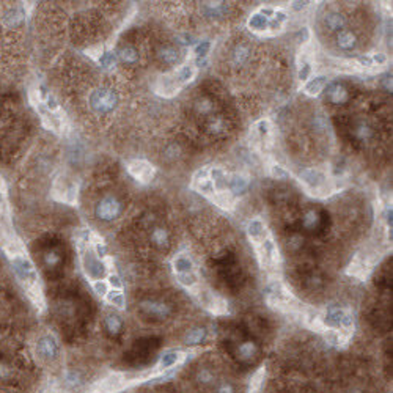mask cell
I'll list each match as a JSON object with an SVG mask.
<instances>
[{
  "instance_id": "6da1fadb",
  "label": "cell",
  "mask_w": 393,
  "mask_h": 393,
  "mask_svg": "<svg viewBox=\"0 0 393 393\" xmlns=\"http://www.w3.org/2000/svg\"><path fill=\"white\" fill-rule=\"evenodd\" d=\"M10 263L19 285L22 286V290L25 291L27 297L35 304V307L43 308L44 297H43L41 282H39V275H38L35 264H33V261L29 258V255L24 252H16L13 253V255H10Z\"/></svg>"
},
{
  "instance_id": "7a4b0ae2",
  "label": "cell",
  "mask_w": 393,
  "mask_h": 393,
  "mask_svg": "<svg viewBox=\"0 0 393 393\" xmlns=\"http://www.w3.org/2000/svg\"><path fill=\"white\" fill-rule=\"evenodd\" d=\"M0 245L8 253V256L16 252H21V244L13 228V214L8 200V189L5 179L0 175Z\"/></svg>"
},
{
  "instance_id": "3957f363",
  "label": "cell",
  "mask_w": 393,
  "mask_h": 393,
  "mask_svg": "<svg viewBox=\"0 0 393 393\" xmlns=\"http://www.w3.org/2000/svg\"><path fill=\"white\" fill-rule=\"evenodd\" d=\"M90 107L96 113H110L118 107L120 98L113 90L110 88H96L90 93L88 98Z\"/></svg>"
},
{
  "instance_id": "277c9868",
  "label": "cell",
  "mask_w": 393,
  "mask_h": 393,
  "mask_svg": "<svg viewBox=\"0 0 393 393\" xmlns=\"http://www.w3.org/2000/svg\"><path fill=\"white\" fill-rule=\"evenodd\" d=\"M35 356L41 363H54L60 356V346L54 335L46 334L35 343Z\"/></svg>"
},
{
  "instance_id": "5b68a950",
  "label": "cell",
  "mask_w": 393,
  "mask_h": 393,
  "mask_svg": "<svg viewBox=\"0 0 393 393\" xmlns=\"http://www.w3.org/2000/svg\"><path fill=\"white\" fill-rule=\"evenodd\" d=\"M82 266H84V271H85V275L91 278V280H103L107 274V268H105V264L101 261V258H99L95 250L93 249H86L82 255Z\"/></svg>"
},
{
  "instance_id": "8992f818",
  "label": "cell",
  "mask_w": 393,
  "mask_h": 393,
  "mask_svg": "<svg viewBox=\"0 0 393 393\" xmlns=\"http://www.w3.org/2000/svg\"><path fill=\"white\" fill-rule=\"evenodd\" d=\"M121 202L115 197H104L101 202L96 205V217L99 221L104 222H110L113 219H117L120 214H121Z\"/></svg>"
},
{
  "instance_id": "52a82bcc",
  "label": "cell",
  "mask_w": 393,
  "mask_h": 393,
  "mask_svg": "<svg viewBox=\"0 0 393 393\" xmlns=\"http://www.w3.org/2000/svg\"><path fill=\"white\" fill-rule=\"evenodd\" d=\"M324 323L329 327H343V329H351L352 327V316L348 311L340 308V307H330L325 311Z\"/></svg>"
},
{
  "instance_id": "ba28073f",
  "label": "cell",
  "mask_w": 393,
  "mask_h": 393,
  "mask_svg": "<svg viewBox=\"0 0 393 393\" xmlns=\"http://www.w3.org/2000/svg\"><path fill=\"white\" fill-rule=\"evenodd\" d=\"M126 384H128V381L120 375H110L109 377L103 379V381H98L96 384H93L91 392L93 393H115L124 389Z\"/></svg>"
},
{
  "instance_id": "9c48e42d",
  "label": "cell",
  "mask_w": 393,
  "mask_h": 393,
  "mask_svg": "<svg viewBox=\"0 0 393 393\" xmlns=\"http://www.w3.org/2000/svg\"><path fill=\"white\" fill-rule=\"evenodd\" d=\"M128 170L136 179H140V181H143V183L150 181V179L154 176V167H153L150 162L142 161V159H137V161L129 162Z\"/></svg>"
},
{
  "instance_id": "30bf717a",
  "label": "cell",
  "mask_w": 393,
  "mask_h": 393,
  "mask_svg": "<svg viewBox=\"0 0 393 393\" xmlns=\"http://www.w3.org/2000/svg\"><path fill=\"white\" fill-rule=\"evenodd\" d=\"M140 308H142L148 316L157 318V319L169 318V316H170V313H171L170 305H169V304H165V302H161V301H143V302L140 304Z\"/></svg>"
},
{
  "instance_id": "8fae6325",
  "label": "cell",
  "mask_w": 393,
  "mask_h": 393,
  "mask_svg": "<svg viewBox=\"0 0 393 393\" xmlns=\"http://www.w3.org/2000/svg\"><path fill=\"white\" fill-rule=\"evenodd\" d=\"M181 359H183V354L179 351H169V352H165V354H162L161 359H159L157 368L161 371L169 370V368H171V366H175L181 362Z\"/></svg>"
},
{
  "instance_id": "7c38bea8",
  "label": "cell",
  "mask_w": 393,
  "mask_h": 393,
  "mask_svg": "<svg viewBox=\"0 0 393 393\" xmlns=\"http://www.w3.org/2000/svg\"><path fill=\"white\" fill-rule=\"evenodd\" d=\"M258 354V346L256 343L253 342H244L239 344L238 348V357L244 362H249L252 359H255V356Z\"/></svg>"
},
{
  "instance_id": "4fadbf2b",
  "label": "cell",
  "mask_w": 393,
  "mask_h": 393,
  "mask_svg": "<svg viewBox=\"0 0 393 393\" xmlns=\"http://www.w3.org/2000/svg\"><path fill=\"white\" fill-rule=\"evenodd\" d=\"M337 43L343 51H352L357 46V38L349 30H342L337 36Z\"/></svg>"
},
{
  "instance_id": "5bb4252c",
  "label": "cell",
  "mask_w": 393,
  "mask_h": 393,
  "mask_svg": "<svg viewBox=\"0 0 393 393\" xmlns=\"http://www.w3.org/2000/svg\"><path fill=\"white\" fill-rule=\"evenodd\" d=\"M173 271L176 272V275L179 274H188V272H194V263L192 259L186 255H179L173 259Z\"/></svg>"
},
{
  "instance_id": "9a60e30c",
  "label": "cell",
  "mask_w": 393,
  "mask_h": 393,
  "mask_svg": "<svg viewBox=\"0 0 393 393\" xmlns=\"http://www.w3.org/2000/svg\"><path fill=\"white\" fill-rule=\"evenodd\" d=\"M329 98H330V101L334 103V104H343L348 101V91H346V88L343 85H340V84H332L329 86Z\"/></svg>"
},
{
  "instance_id": "2e32d148",
  "label": "cell",
  "mask_w": 393,
  "mask_h": 393,
  "mask_svg": "<svg viewBox=\"0 0 393 393\" xmlns=\"http://www.w3.org/2000/svg\"><path fill=\"white\" fill-rule=\"evenodd\" d=\"M302 225L305 230L308 231H315L319 228V225H321V216H319V212L315 211V209H310L305 212V216L302 219Z\"/></svg>"
},
{
  "instance_id": "e0dca14e",
  "label": "cell",
  "mask_w": 393,
  "mask_h": 393,
  "mask_svg": "<svg viewBox=\"0 0 393 393\" xmlns=\"http://www.w3.org/2000/svg\"><path fill=\"white\" fill-rule=\"evenodd\" d=\"M226 10H228V6H226L223 2H206L203 5V13L206 16L209 17H219V16H223Z\"/></svg>"
},
{
  "instance_id": "ac0fdd59",
  "label": "cell",
  "mask_w": 393,
  "mask_h": 393,
  "mask_svg": "<svg viewBox=\"0 0 393 393\" xmlns=\"http://www.w3.org/2000/svg\"><path fill=\"white\" fill-rule=\"evenodd\" d=\"M157 55H159V58H161L164 63L175 65L178 60H179V51L176 48H173V46H164V48L159 49Z\"/></svg>"
},
{
  "instance_id": "d6986e66",
  "label": "cell",
  "mask_w": 393,
  "mask_h": 393,
  "mask_svg": "<svg viewBox=\"0 0 393 393\" xmlns=\"http://www.w3.org/2000/svg\"><path fill=\"white\" fill-rule=\"evenodd\" d=\"M354 136L360 142H368L370 138L373 137L371 126L366 123V121H362V120H360V121H357L356 126H354Z\"/></svg>"
},
{
  "instance_id": "ffe728a7",
  "label": "cell",
  "mask_w": 393,
  "mask_h": 393,
  "mask_svg": "<svg viewBox=\"0 0 393 393\" xmlns=\"http://www.w3.org/2000/svg\"><path fill=\"white\" fill-rule=\"evenodd\" d=\"M301 178L304 179V183H307L310 188H318L319 184H323L324 181V176L319 173L318 170H313V169H308V170H304L301 173Z\"/></svg>"
},
{
  "instance_id": "44dd1931",
  "label": "cell",
  "mask_w": 393,
  "mask_h": 393,
  "mask_svg": "<svg viewBox=\"0 0 393 393\" xmlns=\"http://www.w3.org/2000/svg\"><path fill=\"white\" fill-rule=\"evenodd\" d=\"M325 25H327L332 32H340L346 25V19L343 15H340V13H329V15L325 16Z\"/></svg>"
},
{
  "instance_id": "7402d4cb",
  "label": "cell",
  "mask_w": 393,
  "mask_h": 393,
  "mask_svg": "<svg viewBox=\"0 0 393 393\" xmlns=\"http://www.w3.org/2000/svg\"><path fill=\"white\" fill-rule=\"evenodd\" d=\"M206 129H208L209 134H222V132L226 131V121L225 118L222 117H211L208 120V123H206Z\"/></svg>"
},
{
  "instance_id": "603a6c76",
  "label": "cell",
  "mask_w": 393,
  "mask_h": 393,
  "mask_svg": "<svg viewBox=\"0 0 393 393\" xmlns=\"http://www.w3.org/2000/svg\"><path fill=\"white\" fill-rule=\"evenodd\" d=\"M247 186H249V179L244 175H233L230 179V189H231L233 194H236V195L245 192Z\"/></svg>"
},
{
  "instance_id": "cb8c5ba5",
  "label": "cell",
  "mask_w": 393,
  "mask_h": 393,
  "mask_svg": "<svg viewBox=\"0 0 393 393\" xmlns=\"http://www.w3.org/2000/svg\"><path fill=\"white\" fill-rule=\"evenodd\" d=\"M264 376H266V368H264V366H261V368H259L250 379L249 393H258L259 390H261L263 384H264Z\"/></svg>"
},
{
  "instance_id": "d4e9b609",
  "label": "cell",
  "mask_w": 393,
  "mask_h": 393,
  "mask_svg": "<svg viewBox=\"0 0 393 393\" xmlns=\"http://www.w3.org/2000/svg\"><path fill=\"white\" fill-rule=\"evenodd\" d=\"M105 329L109 330L110 335H118L123 330V321L117 315H107L105 316Z\"/></svg>"
},
{
  "instance_id": "484cf974",
  "label": "cell",
  "mask_w": 393,
  "mask_h": 393,
  "mask_svg": "<svg viewBox=\"0 0 393 393\" xmlns=\"http://www.w3.org/2000/svg\"><path fill=\"white\" fill-rule=\"evenodd\" d=\"M324 86H325V77L319 76V77H315L313 81H310L307 85H305V91H307V95H310V96H316V95H319V93L323 91Z\"/></svg>"
},
{
  "instance_id": "4316f807",
  "label": "cell",
  "mask_w": 393,
  "mask_h": 393,
  "mask_svg": "<svg viewBox=\"0 0 393 393\" xmlns=\"http://www.w3.org/2000/svg\"><path fill=\"white\" fill-rule=\"evenodd\" d=\"M118 55L124 63L134 65V63H137V60H138V51L136 48H132V46H124V48L120 49Z\"/></svg>"
},
{
  "instance_id": "83f0119b",
  "label": "cell",
  "mask_w": 393,
  "mask_h": 393,
  "mask_svg": "<svg viewBox=\"0 0 393 393\" xmlns=\"http://www.w3.org/2000/svg\"><path fill=\"white\" fill-rule=\"evenodd\" d=\"M151 241L154 242L157 247H167V245H169V233H167V230L161 228V226L154 228L151 233Z\"/></svg>"
},
{
  "instance_id": "f1b7e54d",
  "label": "cell",
  "mask_w": 393,
  "mask_h": 393,
  "mask_svg": "<svg viewBox=\"0 0 393 393\" xmlns=\"http://www.w3.org/2000/svg\"><path fill=\"white\" fill-rule=\"evenodd\" d=\"M247 233H249V236L253 239V241H259V239H261L263 235H264L263 222L258 221V219H253V221L249 223V226H247Z\"/></svg>"
},
{
  "instance_id": "f546056e",
  "label": "cell",
  "mask_w": 393,
  "mask_h": 393,
  "mask_svg": "<svg viewBox=\"0 0 393 393\" xmlns=\"http://www.w3.org/2000/svg\"><path fill=\"white\" fill-rule=\"evenodd\" d=\"M250 57V48L247 44H239L233 51V60H235L236 65H242L247 62V58Z\"/></svg>"
},
{
  "instance_id": "4dcf8cb0",
  "label": "cell",
  "mask_w": 393,
  "mask_h": 393,
  "mask_svg": "<svg viewBox=\"0 0 393 393\" xmlns=\"http://www.w3.org/2000/svg\"><path fill=\"white\" fill-rule=\"evenodd\" d=\"M206 338V330L203 327H197L189 330V334L184 337V342L188 344H200Z\"/></svg>"
},
{
  "instance_id": "1f68e13d",
  "label": "cell",
  "mask_w": 393,
  "mask_h": 393,
  "mask_svg": "<svg viewBox=\"0 0 393 393\" xmlns=\"http://www.w3.org/2000/svg\"><path fill=\"white\" fill-rule=\"evenodd\" d=\"M195 109L200 115H211L212 110H214V103H212V99L203 96L195 103Z\"/></svg>"
},
{
  "instance_id": "d6a6232c",
  "label": "cell",
  "mask_w": 393,
  "mask_h": 393,
  "mask_svg": "<svg viewBox=\"0 0 393 393\" xmlns=\"http://www.w3.org/2000/svg\"><path fill=\"white\" fill-rule=\"evenodd\" d=\"M105 299L115 305L117 308H124V294L121 290H110L107 294H105Z\"/></svg>"
},
{
  "instance_id": "836d02e7",
  "label": "cell",
  "mask_w": 393,
  "mask_h": 393,
  "mask_svg": "<svg viewBox=\"0 0 393 393\" xmlns=\"http://www.w3.org/2000/svg\"><path fill=\"white\" fill-rule=\"evenodd\" d=\"M249 25H250V29H253V30H264L266 27H268V17L259 15V13H256V15H253L249 19Z\"/></svg>"
},
{
  "instance_id": "e575fe53",
  "label": "cell",
  "mask_w": 393,
  "mask_h": 393,
  "mask_svg": "<svg viewBox=\"0 0 393 393\" xmlns=\"http://www.w3.org/2000/svg\"><path fill=\"white\" fill-rule=\"evenodd\" d=\"M22 21H24V15L19 10H13L5 16V24L8 25V27H17Z\"/></svg>"
},
{
  "instance_id": "d590c367",
  "label": "cell",
  "mask_w": 393,
  "mask_h": 393,
  "mask_svg": "<svg viewBox=\"0 0 393 393\" xmlns=\"http://www.w3.org/2000/svg\"><path fill=\"white\" fill-rule=\"evenodd\" d=\"M60 261H62V256H60L58 250L52 249V250H48L44 253V263L48 268H55V266L60 264Z\"/></svg>"
},
{
  "instance_id": "8d00e7d4",
  "label": "cell",
  "mask_w": 393,
  "mask_h": 393,
  "mask_svg": "<svg viewBox=\"0 0 393 393\" xmlns=\"http://www.w3.org/2000/svg\"><path fill=\"white\" fill-rule=\"evenodd\" d=\"M197 379H198V381L202 382L203 385H208V384H212V382H214L216 376H214V373H212L209 368H202V370L198 371Z\"/></svg>"
},
{
  "instance_id": "74e56055",
  "label": "cell",
  "mask_w": 393,
  "mask_h": 393,
  "mask_svg": "<svg viewBox=\"0 0 393 393\" xmlns=\"http://www.w3.org/2000/svg\"><path fill=\"white\" fill-rule=\"evenodd\" d=\"M194 74H195V71L192 66H183V68L178 71V82H181V84L189 82V81H192Z\"/></svg>"
},
{
  "instance_id": "f35d334b",
  "label": "cell",
  "mask_w": 393,
  "mask_h": 393,
  "mask_svg": "<svg viewBox=\"0 0 393 393\" xmlns=\"http://www.w3.org/2000/svg\"><path fill=\"white\" fill-rule=\"evenodd\" d=\"M178 278V282L184 285V286H194L197 283V275L194 274V272H188V274H179L176 275Z\"/></svg>"
},
{
  "instance_id": "ab89813d",
  "label": "cell",
  "mask_w": 393,
  "mask_h": 393,
  "mask_svg": "<svg viewBox=\"0 0 393 393\" xmlns=\"http://www.w3.org/2000/svg\"><path fill=\"white\" fill-rule=\"evenodd\" d=\"M212 183H214V186H216L217 189H223L225 188V186H226V179H225V175H223L222 170L216 169L214 171H212Z\"/></svg>"
},
{
  "instance_id": "60d3db41",
  "label": "cell",
  "mask_w": 393,
  "mask_h": 393,
  "mask_svg": "<svg viewBox=\"0 0 393 393\" xmlns=\"http://www.w3.org/2000/svg\"><path fill=\"white\" fill-rule=\"evenodd\" d=\"M117 62V57L115 54H112V52H105L101 57H99V65L103 66V68H112L113 65Z\"/></svg>"
},
{
  "instance_id": "b9f144b4",
  "label": "cell",
  "mask_w": 393,
  "mask_h": 393,
  "mask_svg": "<svg viewBox=\"0 0 393 393\" xmlns=\"http://www.w3.org/2000/svg\"><path fill=\"white\" fill-rule=\"evenodd\" d=\"M93 290H95V292L98 296L105 297V294L109 292V283L104 282V280H98V282L93 283Z\"/></svg>"
},
{
  "instance_id": "7bdbcfd3",
  "label": "cell",
  "mask_w": 393,
  "mask_h": 393,
  "mask_svg": "<svg viewBox=\"0 0 393 393\" xmlns=\"http://www.w3.org/2000/svg\"><path fill=\"white\" fill-rule=\"evenodd\" d=\"M107 283L112 286V290H121V288H123L121 280H120V277L115 275V274H110V275H109V282H107Z\"/></svg>"
},
{
  "instance_id": "ee69618b",
  "label": "cell",
  "mask_w": 393,
  "mask_h": 393,
  "mask_svg": "<svg viewBox=\"0 0 393 393\" xmlns=\"http://www.w3.org/2000/svg\"><path fill=\"white\" fill-rule=\"evenodd\" d=\"M208 51H209V43H208V41H205V43H202V44H198V46H197L195 54L198 55V58H202V57H205L206 54H208Z\"/></svg>"
},
{
  "instance_id": "f6af8a7d",
  "label": "cell",
  "mask_w": 393,
  "mask_h": 393,
  "mask_svg": "<svg viewBox=\"0 0 393 393\" xmlns=\"http://www.w3.org/2000/svg\"><path fill=\"white\" fill-rule=\"evenodd\" d=\"M217 393H235V387L231 384H221L217 387Z\"/></svg>"
},
{
  "instance_id": "bcb514c9",
  "label": "cell",
  "mask_w": 393,
  "mask_h": 393,
  "mask_svg": "<svg viewBox=\"0 0 393 393\" xmlns=\"http://www.w3.org/2000/svg\"><path fill=\"white\" fill-rule=\"evenodd\" d=\"M308 74H310V65H304L301 71H299V77H301L302 81H305V79L308 77Z\"/></svg>"
},
{
  "instance_id": "7dc6e473",
  "label": "cell",
  "mask_w": 393,
  "mask_h": 393,
  "mask_svg": "<svg viewBox=\"0 0 393 393\" xmlns=\"http://www.w3.org/2000/svg\"><path fill=\"white\" fill-rule=\"evenodd\" d=\"M272 175L277 176V178H286V171H283L280 167H274L272 169Z\"/></svg>"
},
{
  "instance_id": "c3c4849f",
  "label": "cell",
  "mask_w": 393,
  "mask_h": 393,
  "mask_svg": "<svg viewBox=\"0 0 393 393\" xmlns=\"http://www.w3.org/2000/svg\"><path fill=\"white\" fill-rule=\"evenodd\" d=\"M375 60H376V62H384V57H382V55H379V57L376 55V57H375Z\"/></svg>"
},
{
  "instance_id": "681fc988",
  "label": "cell",
  "mask_w": 393,
  "mask_h": 393,
  "mask_svg": "<svg viewBox=\"0 0 393 393\" xmlns=\"http://www.w3.org/2000/svg\"><path fill=\"white\" fill-rule=\"evenodd\" d=\"M49 393H60V392H57V390H51Z\"/></svg>"
},
{
  "instance_id": "f907efd6",
  "label": "cell",
  "mask_w": 393,
  "mask_h": 393,
  "mask_svg": "<svg viewBox=\"0 0 393 393\" xmlns=\"http://www.w3.org/2000/svg\"><path fill=\"white\" fill-rule=\"evenodd\" d=\"M354 393H360V392H354Z\"/></svg>"
}]
</instances>
